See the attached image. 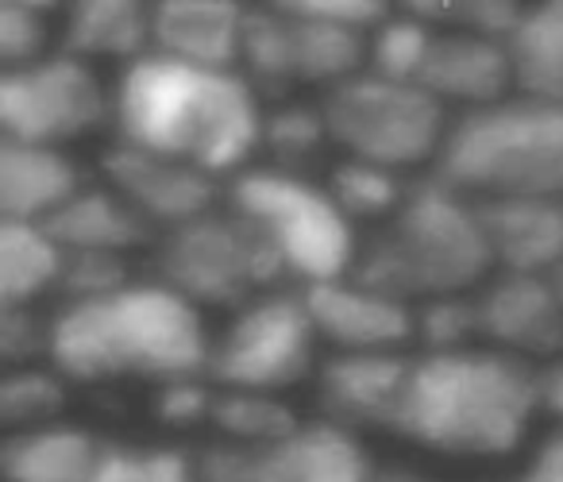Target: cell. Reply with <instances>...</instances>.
Returning <instances> with one entry per match:
<instances>
[{"mask_svg": "<svg viewBox=\"0 0 563 482\" xmlns=\"http://www.w3.org/2000/svg\"><path fill=\"white\" fill-rule=\"evenodd\" d=\"M263 97L240 70H212L158 51L128 63L112 94L120 140L197 171L240 174L263 147Z\"/></svg>", "mask_w": 563, "mask_h": 482, "instance_id": "1", "label": "cell"}, {"mask_svg": "<svg viewBox=\"0 0 563 482\" xmlns=\"http://www.w3.org/2000/svg\"><path fill=\"white\" fill-rule=\"evenodd\" d=\"M212 332L205 309L170 282H128L93 302H63L47 320V363L70 382L209 374Z\"/></svg>", "mask_w": 563, "mask_h": 482, "instance_id": "2", "label": "cell"}, {"mask_svg": "<svg viewBox=\"0 0 563 482\" xmlns=\"http://www.w3.org/2000/svg\"><path fill=\"white\" fill-rule=\"evenodd\" d=\"M540 413V371L490 343L421 351L409 363L394 432L432 456H514Z\"/></svg>", "mask_w": 563, "mask_h": 482, "instance_id": "3", "label": "cell"}, {"mask_svg": "<svg viewBox=\"0 0 563 482\" xmlns=\"http://www.w3.org/2000/svg\"><path fill=\"white\" fill-rule=\"evenodd\" d=\"M494 271L478 205L432 174L409 186L383 232L360 248L352 274L390 297L417 305L440 294H467Z\"/></svg>", "mask_w": 563, "mask_h": 482, "instance_id": "4", "label": "cell"}, {"mask_svg": "<svg viewBox=\"0 0 563 482\" xmlns=\"http://www.w3.org/2000/svg\"><path fill=\"white\" fill-rule=\"evenodd\" d=\"M432 166L471 201L563 197V105L521 94L467 109Z\"/></svg>", "mask_w": 563, "mask_h": 482, "instance_id": "5", "label": "cell"}, {"mask_svg": "<svg viewBox=\"0 0 563 482\" xmlns=\"http://www.w3.org/2000/svg\"><path fill=\"white\" fill-rule=\"evenodd\" d=\"M228 209L247 217L278 251L290 278L306 286L344 278L360 259L355 220L340 209L329 186H317L298 171H240L228 186Z\"/></svg>", "mask_w": 563, "mask_h": 482, "instance_id": "6", "label": "cell"}, {"mask_svg": "<svg viewBox=\"0 0 563 482\" xmlns=\"http://www.w3.org/2000/svg\"><path fill=\"white\" fill-rule=\"evenodd\" d=\"M155 271L201 309H240L290 278L266 235L235 209H212L163 232Z\"/></svg>", "mask_w": 563, "mask_h": 482, "instance_id": "7", "label": "cell"}, {"mask_svg": "<svg viewBox=\"0 0 563 482\" xmlns=\"http://www.w3.org/2000/svg\"><path fill=\"white\" fill-rule=\"evenodd\" d=\"M321 109L332 143L344 155L371 158L394 171L437 163L452 128L437 94L417 81H394L371 70L324 89Z\"/></svg>", "mask_w": 563, "mask_h": 482, "instance_id": "8", "label": "cell"}, {"mask_svg": "<svg viewBox=\"0 0 563 482\" xmlns=\"http://www.w3.org/2000/svg\"><path fill=\"white\" fill-rule=\"evenodd\" d=\"M317 343L321 336L306 297L266 289L240 305L217 336L209 379L228 390L282 394L313 374Z\"/></svg>", "mask_w": 563, "mask_h": 482, "instance_id": "9", "label": "cell"}, {"mask_svg": "<svg viewBox=\"0 0 563 482\" xmlns=\"http://www.w3.org/2000/svg\"><path fill=\"white\" fill-rule=\"evenodd\" d=\"M112 117V97L86 58L58 51L40 63L4 70L0 78V128L4 140L63 143L101 128Z\"/></svg>", "mask_w": 563, "mask_h": 482, "instance_id": "10", "label": "cell"}, {"mask_svg": "<svg viewBox=\"0 0 563 482\" xmlns=\"http://www.w3.org/2000/svg\"><path fill=\"white\" fill-rule=\"evenodd\" d=\"M101 178L147 220L155 232H170L217 209V178L170 155H155L135 143H112L101 155Z\"/></svg>", "mask_w": 563, "mask_h": 482, "instance_id": "11", "label": "cell"}, {"mask_svg": "<svg viewBox=\"0 0 563 482\" xmlns=\"http://www.w3.org/2000/svg\"><path fill=\"white\" fill-rule=\"evenodd\" d=\"M478 336L521 359L563 355V305L548 274L498 271L475 297Z\"/></svg>", "mask_w": 563, "mask_h": 482, "instance_id": "12", "label": "cell"}, {"mask_svg": "<svg viewBox=\"0 0 563 482\" xmlns=\"http://www.w3.org/2000/svg\"><path fill=\"white\" fill-rule=\"evenodd\" d=\"M317 336L336 351H401L417 340L413 305L367 286L355 274L301 289Z\"/></svg>", "mask_w": 563, "mask_h": 482, "instance_id": "13", "label": "cell"}, {"mask_svg": "<svg viewBox=\"0 0 563 482\" xmlns=\"http://www.w3.org/2000/svg\"><path fill=\"white\" fill-rule=\"evenodd\" d=\"M409 363H413V355H401V351H336L317 371L321 413L336 425L355 428V432H363V428L394 432Z\"/></svg>", "mask_w": 563, "mask_h": 482, "instance_id": "14", "label": "cell"}, {"mask_svg": "<svg viewBox=\"0 0 563 482\" xmlns=\"http://www.w3.org/2000/svg\"><path fill=\"white\" fill-rule=\"evenodd\" d=\"M247 9L243 0H155L151 51L212 70H240Z\"/></svg>", "mask_w": 563, "mask_h": 482, "instance_id": "15", "label": "cell"}, {"mask_svg": "<svg viewBox=\"0 0 563 482\" xmlns=\"http://www.w3.org/2000/svg\"><path fill=\"white\" fill-rule=\"evenodd\" d=\"M417 86L437 94L444 105L483 109V105L509 97V89H517L514 55H509L506 40H494V35L437 32Z\"/></svg>", "mask_w": 563, "mask_h": 482, "instance_id": "16", "label": "cell"}, {"mask_svg": "<svg viewBox=\"0 0 563 482\" xmlns=\"http://www.w3.org/2000/svg\"><path fill=\"white\" fill-rule=\"evenodd\" d=\"M475 205L498 271L552 274L563 263V197H486Z\"/></svg>", "mask_w": 563, "mask_h": 482, "instance_id": "17", "label": "cell"}, {"mask_svg": "<svg viewBox=\"0 0 563 482\" xmlns=\"http://www.w3.org/2000/svg\"><path fill=\"white\" fill-rule=\"evenodd\" d=\"M81 166L51 143H0V212L4 220H35L47 224L66 201L86 189Z\"/></svg>", "mask_w": 563, "mask_h": 482, "instance_id": "18", "label": "cell"}, {"mask_svg": "<svg viewBox=\"0 0 563 482\" xmlns=\"http://www.w3.org/2000/svg\"><path fill=\"white\" fill-rule=\"evenodd\" d=\"M109 443L89 428L47 420V425L12 428L0 448L4 482H93Z\"/></svg>", "mask_w": 563, "mask_h": 482, "instance_id": "19", "label": "cell"}, {"mask_svg": "<svg viewBox=\"0 0 563 482\" xmlns=\"http://www.w3.org/2000/svg\"><path fill=\"white\" fill-rule=\"evenodd\" d=\"M155 0H66L63 51L86 58L135 63L151 55Z\"/></svg>", "mask_w": 563, "mask_h": 482, "instance_id": "20", "label": "cell"}, {"mask_svg": "<svg viewBox=\"0 0 563 482\" xmlns=\"http://www.w3.org/2000/svg\"><path fill=\"white\" fill-rule=\"evenodd\" d=\"M47 228L66 251H117V255L143 248L155 235V228L109 182L86 186L47 220Z\"/></svg>", "mask_w": 563, "mask_h": 482, "instance_id": "21", "label": "cell"}, {"mask_svg": "<svg viewBox=\"0 0 563 482\" xmlns=\"http://www.w3.org/2000/svg\"><path fill=\"white\" fill-rule=\"evenodd\" d=\"M517 94L563 105V0H529L506 35Z\"/></svg>", "mask_w": 563, "mask_h": 482, "instance_id": "22", "label": "cell"}, {"mask_svg": "<svg viewBox=\"0 0 563 482\" xmlns=\"http://www.w3.org/2000/svg\"><path fill=\"white\" fill-rule=\"evenodd\" d=\"M66 271V248L35 220L0 224V305H35L58 289Z\"/></svg>", "mask_w": 563, "mask_h": 482, "instance_id": "23", "label": "cell"}, {"mask_svg": "<svg viewBox=\"0 0 563 482\" xmlns=\"http://www.w3.org/2000/svg\"><path fill=\"white\" fill-rule=\"evenodd\" d=\"M240 74L258 97H286L298 89V58H294V20L274 4H251L243 24Z\"/></svg>", "mask_w": 563, "mask_h": 482, "instance_id": "24", "label": "cell"}, {"mask_svg": "<svg viewBox=\"0 0 563 482\" xmlns=\"http://www.w3.org/2000/svg\"><path fill=\"white\" fill-rule=\"evenodd\" d=\"M294 20V58H298V86L332 89L340 81L367 70L371 32L324 20Z\"/></svg>", "mask_w": 563, "mask_h": 482, "instance_id": "25", "label": "cell"}, {"mask_svg": "<svg viewBox=\"0 0 563 482\" xmlns=\"http://www.w3.org/2000/svg\"><path fill=\"white\" fill-rule=\"evenodd\" d=\"M209 425L220 432V440L263 448V443L286 440V436L301 425V417L282 402V394L217 386V405H212Z\"/></svg>", "mask_w": 563, "mask_h": 482, "instance_id": "26", "label": "cell"}, {"mask_svg": "<svg viewBox=\"0 0 563 482\" xmlns=\"http://www.w3.org/2000/svg\"><path fill=\"white\" fill-rule=\"evenodd\" d=\"M329 194L336 197V205L347 217L360 220H390L398 212V205L406 201L409 186L398 178L394 166L371 163V158L344 155L329 174Z\"/></svg>", "mask_w": 563, "mask_h": 482, "instance_id": "27", "label": "cell"}, {"mask_svg": "<svg viewBox=\"0 0 563 482\" xmlns=\"http://www.w3.org/2000/svg\"><path fill=\"white\" fill-rule=\"evenodd\" d=\"M332 143L329 120L321 105H278L263 117V151H271L282 171H298L321 158V151Z\"/></svg>", "mask_w": 563, "mask_h": 482, "instance_id": "28", "label": "cell"}, {"mask_svg": "<svg viewBox=\"0 0 563 482\" xmlns=\"http://www.w3.org/2000/svg\"><path fill=\"white\" fill-rule=\"evenodd\" d=\"M66 374L55 366H9L4 382H0V425L9 428H32L58 420L66 409Z\"/></svg>", "mask_w": 563, "mask_h": 482, "instance_id": "29", "label": "cell"}, {"mask_svg": "<svg viewBox=\"0 0 563 482\" xmlns=\"http://www.w3.org/2000/svg\"><path fill=\"white\" fill-rule=\"evenodd\" d=\"M394 4L437 32H475L506 40L529 0H394Z\"/></svg>", "mask_w": 563, "mask_h": 482, "instance_id": "30", "label": "cell"}, {"mask_svg": "<svg viewBox=\"0 0 563 482\" xmlns=\"http://www.w3.org/2000/svg\"><path fill=\"white\" fill-rule=\"evenodd\" d=\"M432 40H437V28L409 17V12H390V17L371 32L367 70L383 74V78H394V81H417L424 70V58H429V51H432Z\"/></svg>", "mask_w": 563, "mask_h": 482, "instance_id": "31", "label": "cell"}, {"mask_svg": "<svg viewBox=\"0 0 563 482\" xmlns=\"http://www.w3.org/2000/svg\"><path fill=\"white\" fill-rule=\"evenodd\" d=\"M93 482H201L197 456L170 443H109Z\"/></svg>", "mask_w": 563, "mask_h": 482, "instance_id": "32", "label": "cell"}, {"mask_svg": "<svg viewBox=\"0 0 563 482\" xmlns=\"http://www.w3.org/2000/svg\"><path fill=\"white\" fill-rule=\"evenodd\" d=\"M417 317V340L424 351H452V348H467L478 343V309L475 297L463 294H440L429 302L413 305Z\"/></svg>", "mask_w": 563, "mask_h": 482, "instance_id": "33", "label": "cell"}, {"mask_svg": "<svg viewBox=\"0 0 563 482\" xmlns=\"http://www.w3.org/2000/svg\"><path fill=\"white\" fill-rule=\"evenodd\" d=\"M128 255L117 251H66V271L58 282L63 302H93L124 289L128 282Z\"/></svg>", "mask_w": 563, "mask_h": 482, "instance_id": "34", "label": "cell"}, {"mask_svg": "<svg viewBox=\"0 0 563 482\" xmlns=\"http://www.w3.org/2000/svg\"><path fill=\"white\" fill-rule=\"evenodd\" d=\"M217 382L209 374H189V379H170L155 386V417L166 428H197L212 420L217 405Z\"/></svg>", "mask_w": 563, "mask_h": 482, "instance_id": "35", "label": "cell"}, {"mask_svg": "<svg viewBox=\"0 0 563 482\" xmlns=\"http://www.w3.org/2000/svg\"><path fill=\"white\" fill-rule=\"evenodd\" d=\"M286 17L298 20H324V24H344L360 28V32H375L398 4L394 0H266Z\"/></svg>", "mask_w": 563, "mask_h": 482, "instance_id": "36", "label": "cell"}, {"mask_svg": "<svg viewBox=\"0 0 563 482\" xmlns=\"http://www.w3.org/2000/svg\"><path fill=\"white\" fill-rule=\"evenodd\" d=\"M43 55H47L43 12L20 9V4H0V63H4V70L40 63Z\"/></svg>", "mask_w": 563, "mask_h": 482, "instance_id": "37", "label": "cell"}, {"mask_svg": "<svg viewBox=\"0 0 563 482\" xmlns=\"http://www.w3.org/2000/svg\"><path fill=\"white\" fill-rule=\"evenodd\" d=\"M35 355H47V320L32 313V305H4L0 309V359L9 366H24Z\"/></svg>", "mask_w": 563, "mask_h": 482, "instance_id": "38", "label": "cell"}, {"mask_svg": "<svg viewBox=\"0 0 563 482\" xmlns=\"http://www.w3.org/2000/svg\"><path fill=\"white\" fill-rule=\"evenodd\" d=\"M517 482H563V425L532 448L529 463L517 474Z\"/></svg>", "mask_w": 563, "mask_h": 482, "instance_id": "39", "label": "cell"}, {"mask_svg": "<svg viewBox=\"0 0 563 482\" xmlns=\"http://www.w3.org/2000/svg\"><path fill=\"white\" fill-rule=\"evenodd\" d=\"M540 409L552 413L563 425V355L540 366Z\"/></svg>", "mask_w": 563, "mask_h": 482, "instance_id": "40", "label": "cell"}, {"mask_svg": "<svg viewBox=\"0 0 563 482\" xmlns=\"http://www.w3.org/2000/svg\"><path fill=\"white\" fill-rule=\"evenodd\" d=\"M371 482H432V479L421 471H413V467H375Z\"/></svg>", "mask_w": 563, "mask_h": 482, "instance_id": "41", "label": "cell"}, {"mask_svg": "<svg viewBox=\"0 0 563 482\" xmlns=\"http://www.w3.org/2000/svg\"><path fill=\"white\" fill-rule=\"evenodd\" d=\"M0 4H20V9H32V12H43V17H47V12L58 9L63 0H0Z\"/></svg>", "mask_w": 563, "mask_h": 482, "instance_id": "42", "label": "cell"}, {"mask_svg": "<svg viewBox=\"0 0 563 482\" xmlns=\"http://www.w3.org/2000/svg\"><path fill=\"white\" fill-rule=\"evenodd\" d=\"M548 278H552V286H555V294H560V305H563V263L555 266L552 274H548Z\"/></svg>", "mask_w": 563, "mask_h": 482, "instance_id": "43", "label": "cell"}, {"mask_svg": "<svg viewBox=\"0 0 563 482\" xmlns=\"http://www.w3.org/2000/svg\"><path fill=\"white\" fill-rule=\"evenodd\" d=\"M506 482H517V479H506Z\"/></svg>", "mask_w": 563, "mask_h": 482, "instance_id": "44", "label": "cell"}]
</instances>
